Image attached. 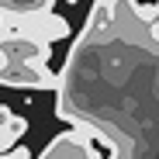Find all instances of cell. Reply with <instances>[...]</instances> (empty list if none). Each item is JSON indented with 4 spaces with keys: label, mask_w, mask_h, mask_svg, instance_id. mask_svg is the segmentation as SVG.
<instances>
[{
    "label": "cell",
    "mask_w": 159,
    "mask_h": 159,
    "mask_svg": "<svg viewBox=\"0 0 159 159\" xmlns=\"http://www.w3.org/2000/svg\"><path fill=\"white\" fill-rule=\"evenodd\" d=\"M0 31L14 35V38H31V42H59L69 35V21L52 14V11H38V14H0Z\"/></svg>",
    "instance_id": "cell-1"
},
{
    "label": "cell",
    "mask_w": 159,
    "mask_h": 159,
    "mask_svg": "<svg viewBox=\"0 0 159 159\" xmlns=\"http://www.w3.org/2000/svg\"><path fill=\"white\" fill-rule=\"evenodd\" d=\"M24 131H28V121L17 114V118H14V125H11L7 131H0V149H11V145H14V139H21Z\"/></svg>",
    "instance_id": "cell-2"
},
{
    "label": "cell",
    "mask_w": 159,
    "mask_h": 159,
    "mask_svg": "<svg viewBox=\"0 0 159 159\" xmlns=\"http://www.w3.org/2000/svg\"><path fill=\"white\" fill-rule=\"evenodd\" d=\"M14 118H17V114L7 107V104H0V131H7V128L14 125Z\"/></svg>",
    "instance_id": "cell-3"
}]
</instances>
